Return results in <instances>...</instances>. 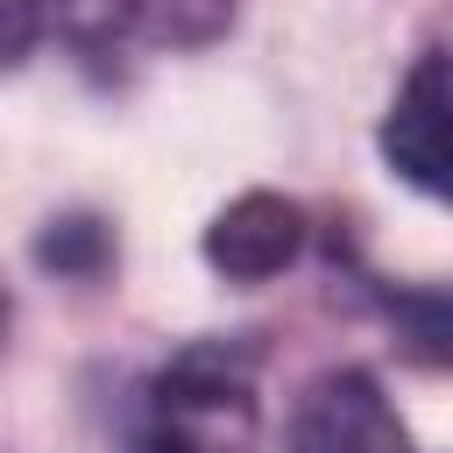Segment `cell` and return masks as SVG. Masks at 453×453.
Returning a JSON list of instances; mask_svg holds the SVG:
<instances>
[{"instance_id": "1", "label": "cell", "mask_w": 453, "mask_h": 453, "mask_svg": "<svg viewBox=\"0 0 453 453\" xmlns=\"http://www.w3.org/2000/svg\"><path fill=\"white\" fill-rule=\"evenodd\" d=\"M262 354L248 340H184L149 368L127 411V453H255Z\"/></svg>"}, {"instance_id": "2", "label": "cell", "mask_w": 453, "mask_h": 453, "mask_svg": "<svg viewBox=\"0 0 453 453\" xmlns=\"http://www.w3.org/2000/svg\"><path fill=\"white\" fill-rule=\"evenodd\" d=\"M241 0H7V64H28L35 42H71L85 57L134 42H212Z\"/></svg>"}, {"instance_id": "3", "label": "cell", "mask_w": 453, "mask_h": 453, "mask_svg": "<svg viewBox=\"0 0 453 453\" xmlns=\"http://www.w3.org/2000/svg\"><path fill=\"white\" fill-rule=\"evenodd\" d=\"M382 163L411 191L453 205V50H432L403 71L382 113Z\"/></svg>"}, {"instance_id": "4", "label": "cell", "mask_w": 453, "mask_h": 453, "mask_svg": "<svg viewBox=\"0 0 453 453\" xmlns=\"http://www.w3.org/2000/svg\"><path fill=\"white\" fill-rule=\"evenodd\" d=\"M283 453H418V446L368 368H326L304 382Z\"/></svg>"}, {"instance_id": "5", "label": "cell", "mask_w": 453, "mask_h": 453, "mask_svg": "<svg viewBox=\"0 0 453 453\" xmlns=\"http://www.w3.org/2000/svg\"><path fill=\"white\" fill-rule=\"evenodd\" d=\"M304 255V205L276 191H241L205 226V262L226 283H269Z\"/></svg>"}, {"instance_id": "6", "label": "cell", "mask_w": 453, "mask_h": 453, "mask_svg": "<svg viewBox=\"0 0 453 453\" xmlns=\"http://www.w3.org/2000/svg\"><path fill=\"white\" fill-rule=\"evenodd\" d=\"M396 347L425 368L453 375V283H403V290H375Z\"/></svg>"}]
</instances>
